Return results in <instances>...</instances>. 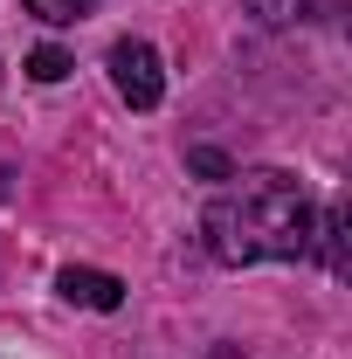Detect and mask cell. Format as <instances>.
Returning <instances> with one entry per match:
<instances>
[{
    "label": "cell",
    "mask_w": 352,
    "mask_h": 359,
    "mask_svg": "<svg viewBox=\"0 0 352 359\" xmlns=\"http://www.w3.org/2000/svg\"><path fill=\"white\" fill-rule=\"evenodd\" d=\"M228 180L235 187L201 215V235H208V256L215 263L242 269V263H297V256H311L318 215H311L304 180L276 173V166H263V173H228Z\"/></svg>",
    "instance_id": "1"
},
{
    "label": "cell",
    "mask_w": 352,
    "mask_h": 359,
    "mask_svg": "<svg viewBox=\"0 0 352 359\" xmlns=\"http://www.w3.org/2000/svg\"><path fill=\"white\" fill-rule=\"evenodd\" d=\"M111 83L132 111H152L166 97V69H159V48L152 42H118L111 48Z\"/></svg>",
    "instance_id": "2"
},
{
    "label": "cell",
    "mask_w": 352,
    "mask_h": 359,
    "mask_svg": "<svg viewBox=\"0 0 352 359\" xmlns=\"http://www.w3.org/2000/svg\"><path fill=\"white\" fill-rule=\"evenodd\" d=\"M55 290H62L69 304H83V311H118V304H125V283H118L111 269H76L69 263L55 276Z\"/></svg>",
    "instance_id": "3"
},
{
    "label": "cell",
    "mask_w": 352,
    "mask_h": 359,
    "mask_svg": "<svg viewBox=\"0 0 352 359\" xmlns=\"http://www.w3.org/2000/svg\"><path fill=\"white\" fill-rule=\"evenodd\" d=\"M311 249L325 256V269H332V276H346V201H332V208L318 215V228H311Z\"/></svg>",
    "instance_id": "4"
},
{
    "label": "cell",
    "mask_w": 352,
    "mask_h": 359,
    "mask_svg": "<svg viewBox=\"0 0 352 359\" xmlns=\"http://www.w3.org/2000/svg\"><path fill=\"white\" fill-rule=\"evenodd\" d=\"M21 7H28L35 21H48V28H69V21H83L97 0H21Z\"/></svg>",
    "instance_id": "5"
},
{
    "label": "cell",
    "mask_w": 352,
    "mask_h": 359,
    "mask_svg": "<svg viewBox=\"0 0 352 359\" xmlns=\"http://www.w3.org/2000/svg\"><path fill=\"white\" fill-rule=\"evenodd\" d=\"M242 7H249L263 28H290L297 14H311V0H242Z\"/></svg>",
    "instance_id": "6"
},
{
    "label": "cell",
    "mask_w": 352,
    "mask_h": 359,
    "mask_svg": "<svg viewBox=\"0 0 352 359\" xmlns=\"http://www.w3.org/2000/svg\"><path fill=\"white\" fill-rule=\"evenodd\" d=\"M28 76H35V83H62V76H69V55H62V48H35V55H28Z\"/></svg>",
    "instance_id": "7"
},
{
    "label": "cell",
    "mask_w": 352,
    "mask_h": 359,
    "mask_svg": "<svg viewBox=\"0 0 352 359\" xmlns=\"http://www.w3.org/2000/svg\"><path fill=\"white\" fill-rule=\"evenodd\" d=\"M187 166H194V173H208V180H228V173H235L215 145H194V152H187Z\"/></svg>",
    "instance_id": "8"
},
{
    "label": "cell",
    "mask_w": 352,
    "mask_h": 359,
    "mask_svg": "<svg viewBox=\"0 0 352 359\" xmlns=\"http://www.w3.org/2000/svg\"><path fill=\"white\" fill-rule=\"evenodd\" d=\"M208 359H242V353H235V346H215V353H208Z\"/></svg>",
    "instance_id": "9"
}]
</instances>
